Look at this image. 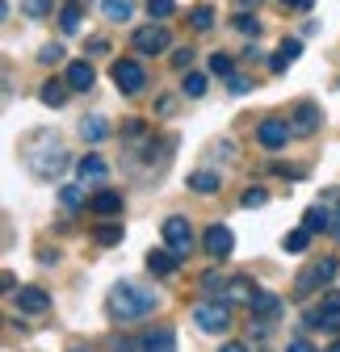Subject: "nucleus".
I'll list each match as a JSON object with an SVG mask.
<instances>
[{"instance_id": "nucleus-1", "label": "nucleus", "mask_w": 340, "mask_h": 352, "mask_svg": "<svg viewBox=\"0 0 340 352\" xmlns=\"http://www.w3.org/2000/svg\"><path fill=\"white\" fill-rule=\"evenodd\" d=\"M156 289H147V285H139V281H118L114 289H109V315L114 319H122V323H131V319H143V315H151L156 311Z\"/></svg>"}, {"instance_id": "nucleus-2", "label": "nucleus", "mask_w": 340, "mask_h": 352, "mask_svg": "<svg viewBox=\"0 0 340 352\" xmlns=\"http://www.w3.org/2000/svg\"><path fill=\"white\" fill-rule=\"evenodd\" d=\"M193 323L206 331V336H223L231 327V302L219 298V302H198L193 306Z\"/></svg>"}, {"instance_id": "nucleus-3", "label": "nucleus", "mask_w": 340, "mask_h": 352, "mask_svg": "<svg viewBox=\"0 0 340 352\" xmlns=\"http://www.w3.org/2000/svg\"><path fill=\"white\" fill-rule=\"evenodd\" d=\"M25 160H30V172L38 176V181H55V176L67 168V151L59 143H47L42 151H30Z\"/></svg>"}, {"instance_id": "nucleus-4", "label": "nucleus", "mask_w": 340, "mask_h": 352, "mask_svg": "<svg viewBox=\"0 0 340 352\" xmlns=\"http://www.w3.org/2000/svg\"><path fill=\"white\" fill-rule=\"evenodd\" d=\"M109 76H114V84H118V93H126V97H135L139 88L147 84V72H143L139 59H114Z\"/></svg>"}, {"instance_id": "nucleus-5", "label": "nucleus", "mask_w": 340, "mask_h": 352, "mask_svg": "<svg viewBox=\"0 0 340 352\" xmlns=\"http://www.w3.org/2000/svg\"><path fill=\"white\" fill-rule=\"evenodd\" d=\"M336 277V260L332 256H323V260H315V264H307V269L299 273V281H294V294L299 298H307L311 289H319V285H328Z\"/></svg>"}, {"instance_id": "nucleus-6", "label": "nucleus", "mask_w": 340, "mask_h": 352, "mask_svg": "<svg viewBox=\"0 0 340 352\" xmlns=\"http://www.w3.org/2000/svg\"><path fill=\"white\" fill-rule=\"evenodd\" d=\"M290 135H294V126H290L286 118H265V122L257 126V143H261L265 151H281V147L290 143Z\"/></svg>"}, {"instance_id": "nucleus-7", "label": "nucleus", "mask_w": 340, "mask_h": 352, "mask_svg": "<svg viewBox=\"0 0 340 352\" xmlns=\"http://www.w3.org/2000/svg\"><path fill=\"white\" fill-rule=\"evenodd\" d=\"M164 243L185 260V256L193 252V227L185 223V218H177V214H173V218H164Z\"/></svg>"}, {"instance_id": "nucleus-8", "label": "nucleus", "mask_w": 340, "mask_h": 352, "mask_svg": "<svg viewBox=\"0 0 340 352\" xmlns=\"http://www.w3.org/2000/svg\"><path fill=\"white\" fill-rule=\"evenodd\" d=\"M131 47H135V51H143V55H160V51L173 47V38H168V30H164V25H143V30H135Z\"/></svg>"}, {"instance_id": "nucleus-9", "label": "nucleus", "mask_w": 340, "mask_h": 352, "mask_svg": "<svg viewBox=\"0 0 340 352\" xmlns=\"http://www.w3.org/2000/svg\"><path fill=\"white\" fill-rule=\"evenodd\" d=\"M202 248H206V256H215V260H227L231 256V248H235V235L227 231V227H210L206 235H202Z\"/></svg>"}, {"instance_id": "nucleus-10", "label": "nucleus", "mask_w": 340, "mask_h": 352, "mask_svg": "<svg viewBox=\"0 0 340 352\" xmlns=\"http://www.w3.org/2000/svg\"><path fill=\"white\" fill-rule=\"evenodd\" d=\"M290 126H294V135H315V130H319V109L311 105V101H299V105H294V113H290Z\"/></svg>"}, {"instance_id": "nucleus-11", "label": "nucleus", "mask_w": 340, "mask_h": 352, "mask_svg": "<svg viewBox=\"0 0 340 352\" xmlns=\"http://www.w3.org/2000/svg\"><path fill=\"white\" fill-rule=\"evenodd\" d=\"M51 306V294L47 289H38V285H21L17 289V311L21 315H42Z\"/></svg>"}, {"instance_id": "nucleus-12", "label": "nucleus", "mask_w": 340, "mask_h": 352, "mask_svg": "<svg viewBox=\"0 0 340 352\" xmlns=\"http://www.w3.org/2000/svg\"><path fill=\"white\" fill-rule=\"evenodd\" d=\"M248 311L257 315L261 323H273V319L281 315V302H277V294H269V289H257V294H252V302H248Z\"/></svg>"}, {"instance_id": "nucleus-13", "label": "nucleus", "mask_w": 340, "mask_h": 352, "mask_svg": "<svg viewBox=\"0 0 340 352\" xmlns=\"http://www.w3.org/2000/svg\"><path fill=\"white\" fill-rule=\"evenodd\" d=\"M72 88H76V93H89V88L97 84V72H93V63L89 59H72L67 63V76H63Z\"/></svg>"}, {"instance_id": "nucleus-14", "label": "nucleus", "mask_w": 340, "mask_h": 352, "mask_svg": "<svg viewBox=\"0 0 340 352\" xmlns=\"http://www.w3.org/2000/svg\"><path fill=\"white\" fill-rule=\"evenodd\" d=\"M139 348L143 352H177V336H173V327H151V331H143Z\"/></svg>"}, {"instance_id": "nucleus-15", "label": "nucleus", "mask_w": 340, "mask_h": 352, "mask_svg": "<svg viewBox=\"0 0 340 352\" xmlns=\"http://www.w3.org/2000/svg\"><path fill=\"white\" fill-rule=\"evenodd\" d=\"M89 210H93V214H101V218H114V214H122V193L101 189V193H93V197H89Z\"/></svg>"}, {"instance_id": "nucleus-16", "label": "nucleus", "mask_w": 340, "mask_h": 352, "mask_svg": "<svg viewBox=\"0 0 340 352\" xmlns=\"http://www.w3.org/2000/svg\"><path fill=\"white\" fill-rule=\"evenodd\" d=\"M76 172H80V181H84V185H89V181H93V185H101L105 176H109V168H105V160H101V155H84V160L76 164Z\"/></svg>"}, {"instance_id": "nucleus-17", "label": "nucleus", "mask_w": 340, "mask_h": 352, "mask_svg": "<svg viewBox=\"0 0 340 352\" xmlns=\"http://www.w3.org/2000/svg\"><path fill=\"white\" fill-rule=\"evenodd\" d=\"M177 264H181V256H177L173 248H168V252H147V269H151L156 277H168Z\"/></svg>"}, {"instance_id": "nucleus-18", "label": "nucleus", "mask_w": 340, "mask_h": 352, "mask_svg": "<svg viewBox=\"0 0 340 352\" xmlns=\"http://www.w3.org/2000/svg\"><path fill=\"white\" fill-rule=\"evenodd\" d=\"M299 55H303V42H294V38H286L281 47H277V55L269 59V67H273V72H286V67H290L294 59H299Z\"/></svg>"}, {"instance_id": "nucleus-19", "label": "nucleus", "mask_w": 340, "mask_h": 352, "mask_svg": "<svg viewBox=\"0 0 340 352\" xmlns=\"http://www.w3.org/2000/svg\"><path fill=\"white\" fill-rule=\"evenodd\" d=\"M67 88H72L67 80H47V84H42V93H38V97H42V105H51V109H59V105L67 101Z\"/></svg>"}, {"instance_id": "nucleus-20", "label": "nucleus", "mask_w": 340, "mask_h": 352, "mask_svg": "<svg viewBox=\"0 0 340 352\" xmlns=\"http://www.w3.org/2000/svg\"><path fill=\"white\" fill-rule=\"evenodd\" d=\"M303 227H307L311 235H319V231H332V214H328L323 206H311V210L303 214Z\"/></svg>"}, {"instance_id": "nucleus-21", "label": "nucleus", "mask_w": 340, "mask_h": 352, "mask_svg": "<svg viewBox=\"0 0 340 352\" xmlns=\"http://www.w3.org/2000/svg\"><path fill=\"white\" fill-rule=\"evenodd\" d=\"M101 13L109 17V21H131L135 17V5H131V0H101Z\"/></svg>"}, {"instance_id": "nucleus-22", "label": "nucleus", "mask_w": 340, "mask_h": 352, "mask_svg": "<svg viewBox=\"0 0 340 352\" xmlns=\"http://www.w3.org/2000/svg\"><path fill=\"white\" fill-rule=\"evenodd\" d=\"M219 185H223V181H219L215 172H193V176H189V189H193V193H202V197L219 193Z\"/></svg>"}, {"instance_id": "nucleus-23", "label": "nucleus", "mask_w": 340, "mask_h": 352, "mask_svg": "<svg viewBox=\"0 0 340 352\" xmlns=\"http://www.w3.org/2000/svg\"><path fill=\"white\" fill-rule=\"evenodd\" d=\"M189 25H193L198 34L215 30V9H210V5H193V9H189Z\"/></svg>"}, {"instance_id": "nucleus-24", "label": "nucleus", "mask_w": 340, "mask_h": 352, "mask_svg": "<svg viewBox=\"0 0 340 352\" xmlns=\"http://www.w3.org/2000/svg\"><path fill=\"white\" fill-rule=\"evenodd\" d=\"M252 294H257V289H252L248 277H231L227 281V302H252Z\"/></svg>"}, {"instance_id": "nucleus-25", "label": "nucleus", "mask_w": 340, "mask_h": 352, "mask_svg": "<svg viewBox=\"0 0 340 352\" xmlns=\"http://www.w3.org/2000/svg\"><path fill=\"white\" fill-rule=\"evenodd\" d=\"M51 9H55V0H21V17H30V21L51 17Z\"/></svg>"}, {"instance_id": "nucleus-26", "label": "nucleus", "mask_w": 340, "mask_h": 352, "mask_svg": "<svg viewBox=\"0 0 340 352\" xmlns=\"http://www.w3.org/2000/svg\"><path fill=\"white\" fill-rule=\"evenodd\" d=\"M80 135L89 139V143H101V139L109 135V126H105L101 118H84V122H80Z\"/></svg>"}, {"instance_id": "nucleus-27", "label": "nucleus", "mask_w": 340, "mask_h": 352, "mask_svg": "<svg viewBox=\"0 0 340 352\" xmlns=\"http://www.w3.org/2000/svg\"><path fill=\"white\" fill-rule=\"evenodd\" d=\"M80 9H84V5H76V0H67V5H63V13H59L63 34H76V30H80Z\"/></svg>"}, {"instance_id": "nucleus-28", "label": "nucleus", "mask_w": 340, "mask_h": 352, "mask_svg": "<svg viewBox=\"0 0 340 352\" xmlns=\"http://www.w3.org/2000/svg\"><path fill=\"white\" fill-rule=\"evenodd\" d=\"M181 93H185V97H202V93H206V76H202V72H185Z\"/></svg>"}, {"instance_id": "nucleus-29", "label": "nucleus", "mask_w": 340, "mask_h": 352, "mask_svg": "<svg viewBox=\"0 0 340 352\" xmlns=\"http://www.w3.org/2000/svg\"><path fill=\"white\" fill-rule=\"evenodd\" d=\"M93 239H97L101 248H114V243H122V227H118V223H105V227L93 231Z\"/></svg>"}, {"instance_id": "nucleus-30", "label": "nucleus", "mask_w": 340, "mask_h": 352, "mask_svg": "<svg viewBox=\"0 0 340 352\" xmlns=\"http://www.w3.org/2000/svg\"><path fill=\"white\" fill-rule=\"evenodd\" d=\"M59 201H63L67 210H80V206H84V189H80V185H63V189H59Z\"/></svg>"}, {"instance_id": "nucleus-31", "label": "nucleus", "mask_w": 340, "mask_h": 352, "mask_svg": "<svg viewBox=\"0 0 340 352\" xmlns=\"http://www.w3.org/2000/svg\"><path fill=\"white\" fill-rule=\"evenodd\" d=\"M210 72H215V76H235V59L231 55H210Z\"/></svg>"}, {"instance_id": "nucleus-32", "label": "nucleus", "mask_w": 340, "mask_h": 352, "mask_svg": "<svg viewBox=\"0 0 340 352\" xmlns=\"http://www.w3.org/2000/svg\"><path fill=\"white\" fill-rule=\"evenodd\" d=\"M173 9H177V0H147V13H151L156 21H164V17H173Z\"/></svg>"}, {"instance_id": "nucleus-33", "label": "nucleus", "mask_w": 340, "mask_h": 352, "mask_svg": "<svg viewBox=\"0 0 340 352\" xmlns=\"http://www.w3.org/2000/svg\"><path fill=\"white\" fill-rule=\"evenodd\" d=\"M307 243H311V231H307V227H299V231L286 235V252H303Z\"/></svg>"}, {"instance_id": "nucleus-34", "label": "nucleus", "mask_w": 340, "mask_h": 352, "mask_svg": "<svg viewBox=\"0 0 340 352\" xmlns=\"http://www.w3.org/2000/svg\"><path fill=\"white\" fill-rule=\"evenodd\" d=\"M265 201H269V189H244V197H240V206H248V210H257Z\"/></svg>"}, {"instance_id": "nucleus-35", "label": "nucleus", "mask_w": 340, "mask_h": 352, "mask_svg": "<svg viewBox=\"0 0 340 352\" xmlns=\"http://www.w3.org/2000/svg\"><path fill=\"white\" fill-rule=\"evenodd\" d=\"M235 30H240V34H261V21L252 17V13H240V17H235Z\"/></svg>"}, {"instance_id": "nucleus-36", "label": "nucleus", "mask_w": 340, "mask_h": 352, "mask_svg": "<svg viewBox=\"0 0 340 352\" xmlns=\"http://www.w3.org/2000/svg\"><path fill=\"white\" fill-rule=\"evenodd\" d=\"M59 59H63V47H55V42L38 51V63H47V67H51V63H59Z\"/></svg>"}, {"instance_id": "nucleus-37", "label": "nucleus", "mask_w": 340, "mask_h": 352, "mask_svg": "<svg viewBox=\"0 0 340 352\" xmlns=\"http://www.w3.org/2000/svg\"><path fill=\"white\" fill-rule=\"evenodd\" d=\"M227 88H231L235 97H244L248 88H252V80H248V76H227Z\"/></svg>"}, {"instance_id": "nucleus-38", "label": "nucleus", "mask_w": 340, "mask_h": 352, "mask_svg": "<svg viewBox=\"0 0 340 352\" xmlns=\"http://www.w3.org/2000/svg\"><path fill=\"white\" fill-rule=\"evenodd\" d=\"M173 67L177 72H189L193 67V51H173Z\"/></svg>"}, {"instance_id": "nucleus-39", "label": "nucleus", "mask_w": 340, "mask_h": 352, "mask_svg": "<svg viewBox=\"0 0 340 352\" xmlns=\"http://www.w3.org/2000/svg\"><path fill=\"white\" fill-rule=\"evenodd\" d=\"M286 9H294V13H311L315 9V0H281Z\"/></svg>"}, {"instance_id": "nucleus-40", "label": "nucleus", "mask_w": 340, "mask_h": 352, "mask_svg": "<svg viewBox=\"0 0 340 352\" xmlns=\"http://www.w3.org/2000/svg\"><path fill=\"white\" fill-rule=\"evenodd\" d=\"M89 55H109V42H105V38H93V42H89Z\"/></svg>"}, {"instance_id": "nucleus-41", "label": "nucleus", "mask_w": 340, "mask_h": 352, "mask_svg": "<svg viewBox=\"0 0 340 352\" xmlns=\"http://www.w3.org/2000/svg\"><path fill=\"white\" fill-rule=\"evenodd\" d=\"M202 289H219V273H206L202 277Z\"/></svg>"}, {"instance_id": "nucleus-42", "label": "nucleus", "mask_w": 340, "mask_h": 352, "mask_svg": "<svg viewBox=\"0 0 340 352\" xmlns=\"http://www.w3.org/2000/svg\"><path fill=\"white\" fill-rule=\"evenodd\" d=\"M286 352H315V348H311V344H307V340H294V344H290V348H286Z\"/></svg>"}, {"instance_id": "nucleus-43", "label": "nucleus", "mask_w": 340, "mask_h": 352, "mask_svg": "<svg viewBox=\"0 0 340 352\" xmlns=\"http://www.w3.org/2000/svg\"><path fill=\"white\" fill-rule=\"evenodd\" d=\"M332 239H340V210H332V231H328Z\"/></svg>"}, {"instance_id": "nucleus-44", "label": "nucleus", "mask_w": 340, "mask_h": 352, "mask_svg": "<svg viewBox=\"0 0 340 352\" xmlns=\"http://www.w3.org/2000/svg\"><path fill=\"white\" fill-rule=\"evenodd\" d=\"M219 352H248V344H240V340H231V344H223Z\"/></svg>"}, {"instance_id": "nucleus-45", "label": "nucleus", "mask_w": 340, "mask_h": 352, "mask_svg": "<svg viewBox=\"0 0 340 352\" xmlns=\"http://www.w3.org/2000/svg\"><path fill=\"white\" fill-rule=\"evenodd\" d=\"M323 352H340V340H336V344H332V348H323Z\"/></svg>"}, {"instance_id": "nucleus-46", "label": "nucleus", "mask_w": 340, "mask_h": 352, "mask_svg": "<svg viewBox=\"0 0 340 352\" xmlns=\"http://www.w3.org/2000/svg\"><path fill=\"white\" fill-rule=\"evenodd\" d=\"M244 5H252V0H244Z\"/></svg>"}]
</instances>
